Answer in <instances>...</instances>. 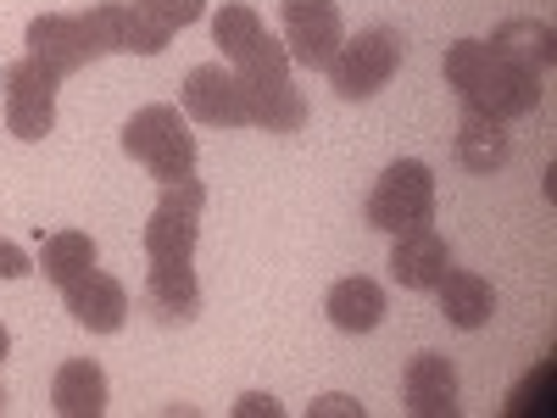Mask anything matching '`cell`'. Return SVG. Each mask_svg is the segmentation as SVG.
<instances>
[{"label": "cell", "mask_w": 557, "mask_h": 418, "mask_svg": "<svg viewBox=\"0 0 557 418\" xmlns=\"http://www.w3.org/2000/svg\"><path fill=\"white\" fill-rule=\"evenodd\" d=\"M62 296H67L73 323H84L89 335H117L123 323H128V291H123V279H112L101 268H89L84 279H73Z\"/></svg>", "instance_id": "7c38bea8"}, {"label": "cell", "mask_w": 557, "mask_h": 418, "mask_svg": "<svg viewBox=\"0 0 557 418\" xmlns=\"http://www.w3.org/2000/svg\"><path fill=\"white\" fill-rule=\"evenodd\" d=\"M307 418H362V402H351V396H318L312 407H307Z\"/></svg>", "instance_id": "d4e9b609"}, {"label": "cell", "mask_w": 557, "mask_h": 418, "mask_svg": "<svg viewBox=\"0 0 557 418\" xmlns=\"http://www.w3.org/2000/svg\"><path fill=\"white\" fill-rule=\"evenodd\" d=\"M51 407L62 418H101L107 413V368L96 357H73L51 380Z\"/></svg>", "instance_id": "ac0fdd59"}, {"label": "cell", "mask_w": 557, "mask_h": 418, "mask_svg": "<svg viewBox=\"0 0 557 418\" xmlns=\"http://www.w3.org/2000/svg\"><path fill=\"white\" fill-rule=\"evenodd\" d=\"M7 352H12V335H7V323H0V362H7Z\"/></svg>", "instance_id": "83f0119b"}, {"label": "cell", "mask_w": 557, "mask_h": 418, "mask_svg": "<svg viewBox=\"0 0 557 418\" xmlns=\"http://www.w3.org/2000/svg\"><path fill=\"white\" fill-rule=\"evenodd\" d=\"M546 407H552V362H541V374H530L507 396V413H546Z\"/></svg>", "instance_id": "603a6c76"}, {"label": "cell", "mask_w": 557, "mask_h": 418, "mask_svg": "<svg viewBox=\"0 0 557 418\" xmlns=\"http://www.w3.org/2000/svg\"><path fill=\"white\" fill-rule=\"evenodd\" d=\"M89 268H96V241H89L84 229H57V235L39 241V273L51 279L57 291H67Z\"/></svg>", "instance_id": "44dd1931"}, {"label": "cell", "mask_w": 557, "mask_h": 418, "mask_svg": "<svg viewBox=\"0 0 557 418\" xmlns=\"http://www.w3.org/2000/svg\"><path fill=\"white\" fill-rule=\"evenodd\" d=\"M323 312H330V323H335V330H346V335L380 330V318H385V291H380V279H368V273L335 279L330 296H323Z\"/></svg>", "instance_id": "e0dca14e"}, {"label": "cell", "mask_w": 557, "mask_h": 418, "mask_svg": "<svg viewBox=\"0 0 557 418\" xmlns=\"http://www.w3.org/2000/svg\"><path fill=\"white\" fill-rule=\"evenodd\" d=\"M401 62H407V39L396 28H362L357 39L341 45L335 62L323 73H330L341 101H368V96H380V89L401 73Z\"/></svg>", "instance_id": "5b68a950"}, {"label": "cell", "mask_w": 557, "mask_h": 418, "mask_svg": "<svg viewBox=\"0 0 557 418\" xmlns=\"http://www.w3.org/2000/svg\"><path fill=\"white\" fill-rule=\"evenodd\" d=\"M78 17H84L89 39L101 45V57H112V51H123V57H162L168 39H173V28L162 17H151L139 0H101V7H89Z\"/></svg>", "instance_id": "ba28073f"}, {"label": "cell", "mask_w": 557, "mask_h": 418, "mask_svg": "<svg viewBox=\"0 0 557 418\" xmlns=\"http://www.w3.org/2000/svg\"><path fill=\"white\" fill-rule=\"evenodd\" d=\"M57 84L62 78L34 57H23L0 73V89H7V128L17 139H45L57 128Z\"/></svg>", "instance_id": "9c48e42d"}, {"label": "cell", "mask_w": 557, "mask_h": 418, "mask_svg": "<svg viewBox=\"0 0 557 418\" xmlns=\"http://www.w3.org/2000/svg\"><path fill=\"white\" fill-rule=\"evenodd\" d=\"M23 273H34L28 251H23V246H12V241H0V279H23Z\"/></svg>", "instance_id": "4316f807"}, {"label": "cell", "mask_w": 557, "mask_h": 418, "mask_svg": "<svg viewBox=\"0 0 557 418\" xmlns=\"http://www.w3.org/2000/svg\"><path fill=\"white\" fill-rule=\"evenodd\" d=\"M485 45H496L507 62H519V67H530V73H546V67L557 62V34H552V23H535V17L502 23Z\"/></svg>", "instance_id": "ffe728a7"}, {"label": "cell", "mask_w": 557, "mask_h": 418, "mask_svg": "<svg viewBox=\"0 0 557 418\" xmlns=\"http://www.w3.org/2000/svg\"><path fill=\"white\" fill-rule=\"evenodd\" d=\"M401 407L412 418H451L457 413V368L441 352H418L401 374Z\"/></svg>", "instance_id": "4fadbf2b"}, {"label": "cell", "mask_w": 557, "mask_h": 418, "mask_svg": "<svg viewBox=\"0 0 557 418\" xmlns=\"http://www.w3.org/2000/svg\"><path fill=\"white\" fill-rule=\"evenodd\" d=\"M435 296H441V312H446L451 330H485L491 312H496L491 279L474 273V268H446L441 285H435Z\"/></svg>", "instance_id": "9a60e30c"}, {"label": "cell", "mask_w": 557, "mask_h": 418, "mask_svg": "<svg viewBox=\"0 0 557 418\" xmlns=\"http://www.w3.org/2000/svg\"><path fill=\"white\" fill-rule=\"evenodd\" d=\"M362 218L385 229V235H412V229H430L435 223V173L430 162L418 157H401L380 173L374 196H368Z\"/></svg>", "instance_id": "277c9868"}, {"label": "cell", "mask_w": 557, "mask_h": 418, "mask_svg": "<svg viewBox=\"0 0 557 418\" xmlns=\"http://www.w3.org/2000/svg\"><path fill=\"white\" fill-rule=\"evenodd\" d=\"M23 45H28V57L45 62L57 78H73V73H84L89 62H101V45L89 39L84 17H73V12H45V17H34Z\"/></svg>", "instance_id": "30bf717a"}, {"label": "cell", "mask_w": 557, "mask_h": 418, "mask_svg": "<svg viewBox=\"0 0 557 418\" xmlns=\"http://www.w3.org/2000/svg\"><path fill=\"white\" fill-rule=\"evenodd\" d=\"M446 84L457 89V101L480 112V118H496V123H513V118H530L541 107V73L507 62L496 45L485 39H457L446 45V62H441Z\"/></svg>", "instance_id": "6da1fadb"}, {"label": "cell", "mask_w": 557, "mask_h": 418, "mask_svg": "<svg viewBox=\"0 0 557 418\" xmlns=\"http://www.w3.org/2000/svg\"><path fill=\"white\" fill-rule=\"evenodd\" d=\"M146 307L157 323H190L201 312V279L190 262H151L146 273Z\"/></svg>", "instance_id": "2e32d148"}, {"label": "cell", "mask_w": 557, "mask_h": 418, "mask_svg": "<svg viewBox=\"0 0 557 418\" xmlns=\"http://www.w3.org/2000/svg\"><path fill=\"white\" fill-rule=\"evenodd\" d=\"M451 268V246L435 229H412V235H396V251H391V279L401 291H435L441 273Z\"/></svg>", "instance_id": "5bb4252c"}, {"label": "cell", "mask_w": 557, "mask_h": 418, "mask_svg": "<svg viewBox=\"0 0 557 418\" xmlns=\"http://www.w3.org/2000/svg\"><path fill=\"white\" fill-rule=\"evenodd\" d=\"M235 418H285V407H278L273 396H262V391H246L235 402Z\"/></svg>", "instance_id": "484cf974"}, {"label": "cell", "mask_w": 557, "mask_h": 418, "mask_svg": "<svg viewBox=\"0 0 557 418\" xmlns=\"http://www.w3.org/2000/svg\"><path fill=\"white\" fill-rule=\"evenodd\" d=\"M0 413H7V391H0Z\"/></svg>", "instance_id": "f1b7e54d"}, {"label": "cell", "mask_w": 557, "mask_h": 418, "mask_svg": "<svg viewBox=\"0 0 557 418\" xmlns=\"http://www.w3.org/2000/svg\"><path fill=\"white\" fill-rule=\"evenodd\" d=\"M201 207H207V190L196 173L178 184H162V201L146 218V257L151 262H190L196 241H201Z\"/></svg>", "instance_id": "8992f818"}, {"label": "cell", "mask_w": 557, "mask_h": 418, "mask_svg": "<svg viewBox=\"0 0 557 418\" xmlns=\"http://www.w3.org/2000/svg\"><path fill=\"white\" fill-rule=\"evenodd\" d=\"M278 28H285V57L296 67H312L323 73L335 62V51L346 45V23H341V7L335 0H285L278 7Z\"/></svg>", "instance_id": "52a82bcc"}, {"label": "cell", "mask_w": 557, "mask_h": 418, "mask_svg": "<svg viewBox=\"0 0 557 418\" xmlns=\"http://www.w3.org/2000/svg\"><path fill=\"white\" fill-rule=\"evenodd\" d=\"M178 101H184V118H196V123H207V128H240V123H246L235 73H228L223 62L190 67V78H184V89H178Z\"/></svg>", "instance_id": "8fae6325"}, {"label": "cell", "mask_w": 557, "mask_h": 418, "mask_svg": "<svg viewBox=\"0 0 557 418\" xmlns=\"http://www.w3.org/2000/svg\"><path fill=\"white\" fill-rule=\"evenodd\" d=\"M507 157H513V134H507V123L496 118H480L462 107V128H457V162L469 173H496L507 168Z\"/></svg>", "instance_id": "d6986e66"}, {"label": "cell", "mask_w": 557, "mask_h": 418, "mask_svg": "<svg viewBox=\"0 0 557 418\" xmlns=\"http://www.w3.org/2000/svg\"><path fill=\"white\" fill-rule=\"evenodd\" d=\"M262 34H268V28H262L257 7H246V0H228V7L212 17V45L223 51V62H240Z\"/></svg>", "instance_id": "7402d4cb"}, {"label": "cell", "mask_w": 557, "mask_h": 418, "mask_svg": "<svg viewBox=\"0 0 557 418\" xmlns=\"http://www.w3.org/2000/svg\"><path fill=\"white\" fill-rule=\"evenodd\" d=\"M123 151L146 168L157 184H178L196 173V134H190V118L178 107L157 101V107H139L128 123H123Z\"/></svg>", "instance_id": "3957f363"}, {"label": "cell", "mask_w": 557, "mask_h": 418, "mask_svg": "<svg viewBox=\"0 0 557 418\" xmlns=\"http://www.w3.org/2000/svg\"><path fill=\"white\" fill-rule=\"evenodd\" d=\"M139 7H146L151 17H162L173 34L178 28H190V23H201L207 17V0H139Z\"/></svg>", "instance_id": "cb8c5ba5"}, {"label": "cell", "mask_w": 557, "mask_h": 418, "mask_svg": "<svg viewBox=\"0 0 557 418\" xmlns=\"http://www.w3.org/2000/svg\"><path fill=\"white\" fill-rule=\"evenodd\" d=\"M235 89H240V112L251 128H268V134H296L307 128V96L290 78V57L278 39H257L251 51L235 62Z\"/></svg>", "instance_id": "7a4b0ae2"}]
</instances>
